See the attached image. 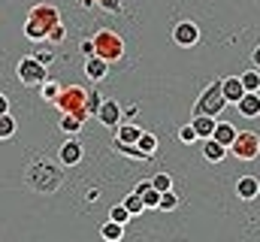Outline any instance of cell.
Here are the masks:
<instances>
[{
	"label": "cell",
	"mask_w": 260,
	"mask_h": 242,
	"mask_svg": "<svg viewBox=\"0 0 260 242\" xmlns=\"http://www.w3.org/2000/svg\"><path fill=\"white\" fill-rule=\"evenodd\" d=\"M15 130H18V121L12 118V112L0 115V139H9V136H15Z\"/></svg>",
	"instance_id": "484cf974"
},
{
	"label": "cell",
	"mask_w": 260,
	"mask_h": 242,
	"mask_svg": "<svg viewBox=\"0 0 260 242\" xmlns=\"http://www.w3.org/2000/svg\"><path fill=\"white\" fill-rule=\"evenodd\" d=\"M55 24H61V12H58V6H52V3H37V6L27 12L24 37L34 40V43H46Z\"/></svg>",
	"instance_id": "7a4b0ae2"
},
{
	"label": "cell",
	"mask_w": 260,
	"mask_h": 242,
	"mask_svg": "<svg viewBox=\"0 0 260 242\" xmlns=\"http://www.w3.org/2000/svg\"><path fill=\"white\" fill-rule=\"evenodd\" d=\"M79 49H82V55H85V58H94V55H97L94 40H82V46H79Z\"/></svg>",
	"instance_id": "e575fe53"
},
{
	"label": "cell",
	"mask_w": 260,
	"mask_h": 242,
	"mask_svg": "<svg viewBox=\"0 0 260 242\" xmlns=\"http://www.w3.org/2000/svg\"><path fill=\"white\" fill-rule=\"evenodd\" d=\"M191 124H194L197 136L200 139H209L212 133H215V124H218V118H212V115H194L191 118Z\"/></svg>",
	"instance_id": "d6986e66"
},
{
	"label": "cell",
	"mask_w": 260,
	"mask_h": 242,
	"mask_svg": "<svg viewBox=\"0 0 260 242\" xmlns=\"http://www.w3.org/2000/svg\"><path fill=\"white\" fill-rule=\"evenodd\" d=\"M239 82H242V88L245 91H260V70H245L242 76H239Z\"/></svg>",
	"instance_id": "d4e9b609"
},
{
	"label": "cell",
	"mask_w": 260,
	"mask_h": 242,
	"mask_svg": "<svg viewBox=\"0 0 260 242\" xmlns=\"http://www.w3.org/2000/svg\"><path fill=\"white\" fill-rule=\"evenodd\" d=\"M200 142H203V158H206L209 164H221V161L227 158V152H230L227 145H221V142L212 139V136H209V139H200Z\"/></svg>",
	"instance_id": "5bb4252c"
},
{
	"label": "cell",
	"mask_w": 260,
	"mask_h": 242,
	"mask_svg": "<svg viewBox=\"0 0 260 242\" xmlns=\"http://www.w3.org/2000/svg\"><path fill=\"white\" fill-rule=\"evenodd\" d=\"M85 76H88L91 82H103V79L109 76V60H103L100 55L85 58Z\"/></svg>",
	"instance_id": "4fadbf2b"
},
{
	"label": "cell",
	"mask_w": 260,
	"mask_h": 242,
	"mask_svg": "<svg viewBox=\"0 0 260 242\" xmlns=\"http://www.w3.org/2000/svg\"><path fill=\"white\" fill-rule=\"evenodd\" d=\"M224 106H227V100H224V91H221V79H212L203 88V94L197 97L194 115H212V118H218Z\"/></svg>",
	"instance_id": "3957f363"
},
{
	"label": "cell",
	"mask_w": 260,
	"mask_h": 242,
	"mask_svg": "<svg viewBox=\"0 0 260 242\" xmlns=\"http://www.w3.org/2000/svg\"><path fill=\"white\" fill-rule=\"evenodd\" d=\"M136 145H139L148 158H154V155H157V136H154V133H145V130H142V136L136 139Z\"/></svg>",
	"instance_id": "603a6c76"
},
{
	"label": "cell",
	"mask_w": 260,
	"mask_h": 242,
	"mask_svg": "<svg viewBox=\"0 0 260 242\" xmlns=\"http://www.w3.org/2000/svg\"><path fill=\"white\" fill-rule=\"evenodd\" d=\"M6 112H9V97L0 91V115H6Z\"/></svg>",
	"instance_id": "f35d334b"
},
{
	"label": "cell",
	"mask_w": 260,
	"mask_h": 242,
	"mask_svg": "<svg viewBox=\"0 0 260 242\" xmlns=\"http://www.w3.org/2000/svg\"><path fill=\"white\" fill-rule=\"evenodd\" d=\"M236 133H239V130H236L230 121H218V124H215V133H212V139H218L221 145H227V148H230V145H233V139H236Z\"/></svg>",
	"instance_id": "e0dca14e"
},
{
	"label": "cell",
	"mask_w": 260,
	"mask_h": 242,
	"mask_svg": "<svg viewBox=\"0 0 260 242\" xmlns=\"http://www.w3.org/2000/svg\"><path fill=\"white\" fill-rule=\"evenodd\" d=\"M82 124H85V118H82V115H73V112H64L61 121H58V127H61L64 133H70V136H76V133L82 130Z\"/></svg>",
	"instance_id": "44dd1931"
},
{
	"label": "cell",
	"mask_w": 260,
	"mask_h": 242,
	"mask_svg": "<svg viewBox=\"0 0 260 242\" xmlns=\"http://www.w3.org/2000/svg\"><path fill=\"white\" fill-rule=\"evenodd\" d=\"M85 200H88V203H97V200H100V191H97V188H88Z\"/></svg>",
	"instance_id": "74e56055"
},
{
	"label": "cell",
	"mask_w": 260,
	"mask_h": 242,
	"mask_svg": "<svg viewBox=\"0 0 260 242\" xmlns=\"http://www.w3.org/2000/svg\"><path fill=\"white\" fill-rule=\"evenodd\" d=\"M100 103H103V94H97V91H88V97H85V112H88V115H97Z\"/></svg>",
	"instance_id": "83f0119b"
},
{
	"label": "cell",
	"mask_w": 260,
	"mask_h": 242,
	"mask_svg": "<svg viewBox=\"0 0 260 242\" xmlns=\"http://www.w3.org/2000/svg\"><path fill=\"white\" fill-rule=\"evenodd\" d=\"M82 158H85V148H82V142L79 139H67L61 142V148H58V164L61 167H76V164H82Z\"/></svg>",
	"instance_id": "9c48e42d"
},
{
	"label": "cell",
	"mask_w": 260,
	"mask_h": 242,
	"mask_svg": "<svg viewBox=\"0 0 260 242\" xmlns=\"http://www.w3.org/2000/svg\"><path fill=\"white\" fill-rule=\"evenodd\" d=\"M15 73H18L21 85H27V88H40V85L49 79V73H46V64H40V60L34 58V55H27V58L18 60Z\"/></svg>",
	"instance_id": "8992f818"
},
{
	"label": "cell",
	"mask_w": 260,
	"mask_h": 242,
	"mask_svg": "<svg viewBox=\"0 0 260 242\" xmlns=\"http://www.w3.org/2000/svg\"><path fill=\"white\" fill-rule=\"evenodd\" d=\"M109 218H112V221H118V224H127L133 215L124 209V203H118V206H112V209H109Z\"/></svg>",
	"instance_id": "f546056e"
},
{
	"label": "cell",
	"mask_w": 260,
	"mask_h": 242,
	"mask_svg": "<svg viewBox=\"0 0 260 242\" xmlns=\"http://www.w3.org/2000/svg\"><path fill=\"white\" fill-rule=\"evenodd\" d=\"M151 185L164 194V191H170V188H173V176H170V173H157V176L151 179Z\"/></svg>",
	"instance_id": "1f68e13d"
},
{
	"label": "cell",
	"mask_w": 260,
	"mask_h": 242,
	"mask_svg": "<svg viewBox=\"0 0 260 242\" xmlns=\"http://www.w3.org/2000/svg\"><path fill=\"white\" fill-rule=\"evenodd\" d=\"M139 197H142V203H145V209H157V203H160V191H157L154 185H151V188H148L145 194H139Z\"/></svg>",
	"instance_id": "f1b7e54d"
},
{
	"label": "cell",
	"mask_w": 260,
	"mask_h": 242,
	"mask_svg": "<svg viewBox=\"0 0 260 242\" xmlns=\"http://www.w3.org/2000/svg\"><path fill=\"white\" fill-rule=\"evenodd\" d=\"M148 188H151V179H142L139 185H136V188H133V191H136V194H145Z\"/></svg>",
	"instance_id": "ab89813d"
},
{
	"label": "cell",
	"mask_w": 260,
	"mask_h": 242,
	"mask_svg": "<svg viewBox=\"0 0 260 242\" xmlns=\"http://www.w3.org/2000/svg\"><path fill=\"white\" fill-rule=\"evenodd\" d=\"M136 112H139V103H130V106H127V109H124V118H136Z\"/></svg>",
	"instance_id": "8d00e7d4"
},
{
	"label": "cell",
	"mask_w": 260,
	"mask_h": 242,
	"mask_svg": "<svg viewBox=\"0 0 260 242\" xmlns=\"http://www.w3.org/2000/svg\"><path fill=\"white\" fill-rule=\"evenodd\" d=\"M24 182L34 194H55L61 185H64V170L58 167V161L52 158H34L27 173H24Z\"/></svg>",
	"instance_id": "6da1fadb"
},
{
	"label": "cell",
	"mask_w": 260,
	"mask_h": 242,
	"mask_svg": "<svg viewBox=\"0 0 260 242\" xmlns=\"http://www.w3.org/2000/svg\"><path fill=\"white\" fill-rule=\"evenodd\" d=\"M61 88H64V85H61L58 79H46V82L40 85V97H43L46 103H52V106H55V100H58V94H61Z\"/></svg>",
	"instance_id": "ffe728a7"
},
{
	"label": "cell",
	"mask_w": 260,
	"mask_h": 242,
	"mask_svg": "<svg viewBox=\"0 0 260 242\" xmlns=\"http://www.w3.org/2000/svg\"><path fill=\"white\" fill-rule=\"evenodd\" d=\"M91 40H94V49H97V55H100L103 60H109V64H112V60L124 58V40H121L115 31H109V27H106V31L94 34Z\"/></svg>",
	"instance_id": "277c9868"
},
{
	"label": "cell",
	"mask_w": 260,
	"mask_h": 242,
	"mask_svg": "<svg viewBox=\"0 0 260 242\" xmlns=\"http://www.w3.org/2000/svg\"><path fill=\"white\" fill-rule=\"evenodd\" d=\"M230 155H236L239 161H254L260 155V136L254 130H239L230 145Z\"/></svg>",
	"instance_id": "52a82bcc"
},
{
	"label": "cell",
	"mask_w": 260,
	"mask_h": 242,
	"mask_svg": "<svg viewBox=\"0 0 260 242\" xmlns=\"http://www.w3.org/2000/svg\"><path fill=\"white\" fill-rule=\"evenodd\" d=\"M64 40H67V27H64V24H55L46 43H64Z\"/></svg>",
	"instance_id": "836d02e7"
},
{
	"label": "cell",
	"mask_w": 260,
	"mask_h": 242,
	"mask_svg": "<svg viewBox=\"0 0 260 242\" xmlns=\"http://www.w3.org/2000/svg\"><path fill=\"white\" fill-rule=\"evenodd\" d=\"M124 118V109L115 103V100H106L103 97V103H100V109H97V121L103 124V127H118Z\"/></svg>",
	"instance_id": "30bf717a"
},
{
	"label": "cell",
	"mask_w": 260,
	"mask_h": 242,
	"mask_svg": "<svg viewBox=\"0 0 260 242\" xmlns=\"http://www.w3.org/2000/svg\"><path fill=\"white\" fill-rule=\"evenodd\" d=\"M34 58L40 60V64H46V67H49V64H52V58H55V55H52V52H37Z\"/></svg>",
	"instance_id": "d590c367"
},
{
	"label": "cell",
	"mask_w": 260,
	"mask_h": 242,
	"mask_svg": "<svg viewBox=\"0 0 260 242\" xmlns=\"http://www.w3.org/2000/svg\"><path fill=\"white\" fill-rule=\"evenodd\" d=\"M251 67H254V70H260V46L251 52Z\"/></svg>",
	"instance_id": "60d3db41"
},
{
	"label": "cell",
	"mask_w": 260,
	"mask_h": 242,
	"mask_svg": "<svg viewBox=\"0 0 260 242\" xmlns=\"http://www.w3.org/2000/svg\"><path fill=\"white\" fill-rule=\"evenodd\" d=\"M100 236H103V242H121V239H124V224H118V221L106 218V221H103V227H100Z\"/></svg>",
	"instance_id": "ac0fdd59"
},
{
	"label": "cell",
	"mask_w": 260,
	"mask_h": 242,
	"mask_svg": "<svg viewBox=\"0 0 260 242\" xmlns=\"http://www.w3.org/2000/svg\"><path fill=\"white\" fill-rule=\"evenodd\" d=\"M85 97H88V91H85L82 85H67V88H61L55 106H58L61 115H64V112H73V115L88 118V112H85Z\"/></svg>",
	"instance_id": "5b68a950"
},
{
	"label": "cell",
	"mask_w": 260,
	"mask_h": 242,
	"mask_svg": "<svg viewBox=\"0 0 260 242\" xmlns=\"http://www.w3.org/2000/svg\"><path fill=\"white\" fill-rule=\"evenodd\" d=\"M124 209L136 218V215H142V212H145V203H142V197H139L136 191H130L127 197H124Z\"/></svg>",
	"instance_id": "cb8c5ba5"
},
{
	"label": "cell",
	"mask_w": 260,
	"mask_h": 242,
	"mask_svg": "<svg viewBox=\"0 0 260 242\" xmlns=\"http://www.w3.org/2000/svg\"><path fill=\"white\" fill-rule=\"evenodd\" d=\"M142 136V127H136L133 121H124V124H118L115 127V139L118 142H124V145H136V139Z\"/></svg>",
	"instance_id": "2e32d148"
},
{
	"label": "cell",
	"mask_w": 260,
	"mask_h": 242,
	"mask_svg": "<svg viewBox=\"0 0 260 242\" xmlns=\"http://www.w3.org/2000/svg\"><path fill=\"white\" fill-rule=\"evenodd\" d=\"M257 194H260V182L254 176H242L236 182V197L239 200H257Z\"/></svg>",
	"instance_id": "9a60e30c"
},
{
	"label": "cell",
	"mask_w": 260,
	"mask_h": 242,
	"mask_svg": "<svg viewBox=\"0 0 260 242\" xmlns=\"http://www.w3.org/2000/svg\"><path fill=\"white\" fill-rule=\"evenodd\" d=\"M112 145H115V152H118V155H124V158H133V161H151L139 145H124V142H118V139H115Z\"/></svg>",
	"instance_id": "7402d4cb"
},
{
	"label": "cell",
	"mask_w": 260,
	"mask_h": 242,
	"mask_svg": "<svg viewBox=\"0 0 260 242\" xmlns=\"http://www.w3.org/2000/svg\"><path fill=\"white\" fill-rule=\"evenodd\" d=\"M221 91H224V100L227 103H239L242 100V94H245V88H242V82H239V76H224L221 79Z\"/></svg>",
	"instance_id": "7c38bea8"
},
{
	"label": "cell",
	"mask_w": 260,
	"mask_h": 242,
	"mask_svg": "<svg viewBox=\"0 0 260 242\" xmlns=\"http://www.w3.org/2000/svg\"><path fill=\"white\" fill-rule=\"evenodd\" d=\"M176 206H179V194H176L173 188H170V191H164V194H160V203H157V209H164V212H173Z\"/></svg>",
	"instance_id": "4316f807"
},
{
	"label": "cell",
	"mask_w": 260,
	"mask_h": 242,
	"mask_svg": "<svg viewBox=\"0 0 260 242\" xmlns=\"http://www.w3.org/2000/svg\"><path fill=\"white\" fill-rule=\"evenodd\" d=\"M97 6H103L106 12H112V15H118V12H124V6H121V0H94Z\"/></svg>",
	"instance_id": "d6a6232c"
},
{
	"label": "cell",
	"mask_w": 260,
	"mask_h": 242,
	"mask_svg": "<svg viewBox=\"0 0 260 242\" xmlns=\"http://www.w3.org/2000/svg\"><path fill=\"white\" fill-rule=\"evenodd\" d=\"M236 109H239L242 118H257L260 115V91H245L242 100L236 103Z\"/></svg>",
	"instance_id": "8fae6325"
},
{
	"label": "cell",
	"mask_w": 260,
	"mask_h": 242,
	"mask_svg": "<svg viewBox=\"0 0 260 242\" xmlns=\"http://www.w3.org/2000/svg\"><path fill=\"white\" fill-rule=\"evenodd\" d=\"M173 40H176V46H182V49H191L200 43V27H197V21H179V24H173Z\"/></svg>",
	"instance_id": "ba28073f"
},
{
	"label": "cell",
	"mask_w": 260,
	"mask_h": 242,
	"mask_svg": "<svg viewBox=\"0 0 260 242\" xmlns=\"http://www.w3.org/2000/svg\"><path fill=\"white\" fill-rule=\"evenodd\" d=\"M179 139H182V142H200V136H197V130H194V124H191V121L179 127Z\"/></svg>",
	"instance_id": "4dcf8cb0"
}]
</instances>
